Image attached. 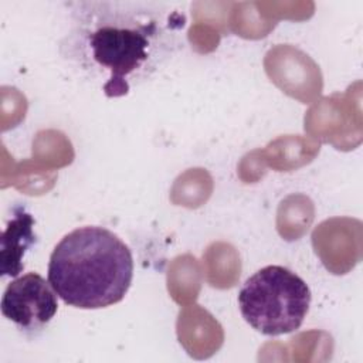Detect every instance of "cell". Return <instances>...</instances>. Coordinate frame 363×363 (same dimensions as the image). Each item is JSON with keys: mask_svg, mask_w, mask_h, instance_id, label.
Instances as JSON below:
<instances>
[{"mask_svg": "<svg viewBox=\"0 0 363 363\" xmlns=\"http://www.w3.org/2000/svg\"><path fill=\"white\" fill-rule=\"evenodd\" d=\"M133 278L129 247L99 225L78 227L54 247L48 281L58 298L78 309H101L119 303Z\"/></svg>", "mask_w": 363, "mask_h": 363, "instance_id": "7a4b0ae2", "label": "cell"}, {"mask_svg": "<svg viewBox=\"0 0 363 363\" xmlns=\"http://www.w3.org/2000/svg\"><path fill=\"white\" fill-rule=\"evenodd\" d=\"M35 220L24 207H14L1 235V275L16 278L24 269V255L37 242Z\"/></svg>", "mask_w": 363, "mask_h": 363, "instance_id": "5b68a950", "label": "cell"}, {"mask_svg": "<svg viewBox=\"0 0 363 363\" xmlns=\"http://www.w3.org/2000/svg\"><path fill=\"white\" fill-rule=\"evenodd\" d=\"M0 309L20 332L40 333L58 311V295L50 281L37 272L16 277L4 289Z\"/></svg>", "mask_w": 363, "mask_h": 363, "instance_id": "277c9868", "label": "cell"}, {"mask_svg": "<svg viewBox=\"0 0 363 363\" xmlns=\"http://www.w3.org/2000/svg\"><path fill=\"white\" fill-rule=\"evenodd\" d=\"M187 18L179 9L140 0L68 4L62 58L105 96L119 98L153 78L184 47Z\"/></svg>", "mask_w": 363, "mask_h": 363, "instance_id": "6da1fadb", "label": "cell"}, {"mask_svg": "<svg viewBox=\"0 0 363 363\" xmlns=\"http://www.w3.org/2000/svg\"><path fill=\"white\" fill-rule=\"evenodd\" d=\"M311 299L306 282L282 265L258 269L238 292V306L244 320L267 336L286 335L299 329Z\"/></svg>", "mask_w": 363, "mask_h": 363, "instance_id": "3957f363", "label": "cell"}]
</instances>
